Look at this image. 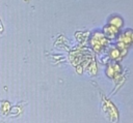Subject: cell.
Returning <instances> with one entry per match:
<instances>
[{
  "mask_svg": "<svg viewBox=\"0 0 133 123\" xmlns=\"http://www.w3.org/2000/svg\"><path fill=\"white\" fill-rule=\"evenodd\" d=\"M3 32H4V27H3L2 22H1V20H0V35H2Z\"/></svg>",
  "mask_w": 133,
  "mask_h": 123,
  "instance_id": "6da1fadb",
  "label": "cell"
}]
</instances>
